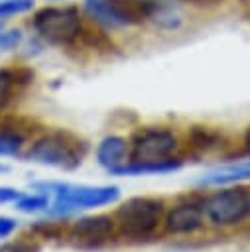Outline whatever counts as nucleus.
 I'll use <instances>...</instances> for the list:
<instances>
[{"mask_svg":"<svg viewBox=\"0 0 250 252\" xmlns=\"http://www.w3.org/2000/svg\"><path fill=\"white\" fill-rule=\"evenodd\" d=\"M39 193L53 195V201L47 207V215L53 219H65L77 211L98 209L118 201L120 187L116 185H75L63 181H39L33 183Z\"/></svg>","mask_w":250,"mask_h":252,"instance_id":"nucleus-1","label":"nucleus"},{"mask_svg":"<svg viewBox=\"0 0 250 252\" xmlns=\"http://www.w3.org/2000/svg\"><path fill=\"white\" fill-rule=\"evenodd\" d=\"M87 154H89V142L85 138L69 130L57 128L35 138L30 150L24 154V159L39 165L73 171L83 165Z\"/></svg>","mask_w":250,"mask_h":252,"instance_id":"nucleus-2","label":"nucleus"},{"mask_svg":"<svg viewBox=\"0 0 250 252\" xmlns=\"http://www.w3.org/2000/svg\"><path fill=\"white\" fill-rule=\"evenodd\" d=\"M85 14L75 4L65 6H43L35 10L30 20V28L41 43L71 47L85 30Z\"/></svg>","mask_w":250,"mask_h":252,"instance_id":"nucleus-3","label":"nucleus"},{"mask_svg":"<svg viewBox=\"0 0 250 252\" xmlns=\"http://www.w3.org/2000/svg\"><path fill=\"white\" fill-rule=\"evenodd\" d=\"M163 201L156 197H130L120 203L112 215L116 230L134 240L150 238L163 222Z\"/></svg>","mask_w":250,"mask_h":252,"instance_id":"nucleus-4","label":"nucleus"},{"mask_svg":"<svg viewBox=\"0 0 250 252\" xmlns=\"http://www.w3.org/2000/svg\"><path fill=\"white\" fill-rule=\"evenodd\" d=\"M83 14L102 30H122L150 22V0H83Z\"/></svg>","mask_w":250,"mask_h":252,"instance_id":"nucleus-5","label":"nucleus"},{"mask_svg":"<svg viewBox=\"0 0 250 252\" xmlns=\"http://www.w3.org/2000/svg\"><path fill=\"white\" fill-rule=\"evenodd\" d=\"M205 219L213 226H234L246 219L248 211V191L242 187H228L215 191L203 199Z\"/></svg>","mask_w":250,"mask_h":252,"instance_id":"nucleus-6","label":"nucleus"},{"mask_svg":"<svg viewBox=\"0 0 250 252\" xmlns=\"http://www.w3.org/2000/svg\"><path fill=\"white\" fill-rule=\"evenodd\" d=\"M128 159L130 161H157L171 158L179 148L177 136L163 126H144L130 138Z\"/></svg>","mask_w":250,"mask_h":252,"instance_id":"nucleus-7","label":"nucleus"},{"mask_svg":"<svg viewBox=\"0 0 250 252\" xmlns=\"http://www.w3.org/2000/svg\"><path fill=\"white\" fill-rule=\"evenodd\" d=\"M116 232L114 219L108 215H91L73 220L67 226V238L79 248H96L112 238Z\"/></svg>","mask_w":250,"mask_h":252,"instance_id":"nucleus-8","label":"nucleus"},{"mask_svg":"<svg viewBox=\"0 0 250 252\" xmlns=\"http://www.w3.org/2000/svg\"><path fill=\"white\" fill-rule=\"evenodd\" d=\"M205 222L203 199L181 201L163 215V226L169 234H191Z\"/></svg>","mask_w":250,"mask_h":252,"instance_id":"nucleus-9","label":"nucleus"},{"mask_svg":"<svg viewBox=\"0 0 250 252\" xmlns=\"http://www.w3.org/2000/svg\"><path fill=\"white\" fill-rule=\"evenodd\" d=\"M128 150H130V144L124 136L108 134L96 144L94 159L100 167H104L106 171H112L114 167L128 161Z\"/></svg>","mask_w":250,"mask_h":252,"instance_id":"nucleus-10","label":"nucleus"},{"mask_svg":"<svg viewBox=\"0 0 250 252\" xmlns=\"http://www.w3.org/2000/svg\"><path fill=\"white\" fill-rule=\"evenodd\" d=\"M183 165V159L179 158H165V159H157V161H126L118 167H114L112 171H108L110 175H165L171 171H177Z\"/></svg>","mask_w":250,"mask_h":252,"instance_id":"nucleus-11","label":"nucleus"},{"mask_svg":"<svg viewBox=\"0 0 250 252\" xmlns=\"http://www.w3.org/2000/svg\"><path fill=\"white\" fill-rule=\"evenodd\" d=\"M33 71L30 67H2L0 69V112L10 104L14 93L33 83Z\"/></svg>","mask_w":250,"mask_h":252,"instance_id":"nucleus-12","label":"nucleus"},{"mask_svg":"<svg viewBox=\"0 0 250 252\" xmlns=\"http://www.w3.org/2000/svg\"><path fill=\"white\" fill-rule=\"evenodd\" d=\"M222 142H224V136L211 126H191L187 132L189 148L195 152H201V154H207V152L220 148Z\"/></svg>","mask_w":250,"mask_h":252,"instance_id":"nucleus-13","label":"nucleus"},{"mask_svg":"<svg viewBox=\"0 0 250 252\" xmlns=\"http://www.w3.org/2000/svg\"><path fill=\"white\" fill-rule=\"evenodd\" d=\"M248 179H250V165L240 163V165H232L226 169L207 173V175L199 177L197 183L211 187V185H232V183H240V181H248Z\"/></svg>","mask_w":250,"mask_h":252,"instance_id":"nucleus-14","label":"nucleus"},{"mask_svg":"<svg viewBox=\"0 0 250 252\" xmlns=\"http://www.w3.org/2000/svg\"><path fill=\"white\" fill-rule=\"evenodd\" d=\"M26 136L28 134L22 130L18 120L16 124L10 120L2 122L0 124V156H20Z\"/></svg>","mask_w":250,"mask_h":252,"instance_id":"nucleus-15","label":"nucleus"},{"mask_svg":"<svg viewBox=\"0 0 250 252\" xmlns=\"http://www.w3.org/2000/svg\"><path fill=\"white\" fill-rule=\"evenodd\" d=\"M14 205H16V209L22 211V213H39V211H47V207H49V195H45V193L22 195Z\"/></svg>","mask_w":250,"mask_h":252,"instance_id":"nucleus-16","label":"nucleus"},{"mask_svg":"<svg viewBox=\"0 0 250 252\" xmlns=\"http://www.w3.org/2000/svg\"><path fill=\"white\" fill-rule=\"evenodd\" d=\"M33 8V0H0V18H12L26 14Z\"/></svg>","mask_w":250,"mask_h":252,"instance_id":"nucleus-17","label":"nucleus"},{"mask_svg":"<svg viewBox=\"0 0 250 252\" xmlns=\"http://www.w3.org/2000/svg\"><path fill=\"white\" fill-rule=\"evenodd\" d=\"M22 32L20 30H0V53L2 51H12L22 43Z\"/></svg>","mask_w":250,"mask_h":252,"instance_id":"nucleus-18","label":"nucleus"},{"mask_svg":"<svg viewBox=\"0 0 250 252\" xmlns=\"http://www.w3.org/2000/svg\"><path fill=\"white\" fill-rule=\"evenodd\" d=\"M0 252H39V244L33 240H16L0 246Z\"/></svg>","mask_w":250,"mask_h":252,"instance_id":"nucleus-19","label":"nucleus"},{"mask_svg":"<svg viewBox=\"0 0 250 252\" xmlns=\"http://www.w3.org/2000/svg\"><path fill=\"white\" fill-rule=\"evenodd\" d=\"M24 193L14 189V187H6V185H0V205L4 203H16Z\"/></svg>","mask_w":250,"mask_h":252,"instance_id":"nucleus-20","label":"nucleus"},{"mask_svg":"<svg viewBox=\"0 0 250 252\" xmlns=\"http://www.w3.org/2000/svg\"><path fill=\"white\" fill-rule=\"evenodd\" d=\"M16 228H18V220H16V219L0 215V238L10 236V234H12Z\"/></svg>","mask_w":250,"mask_h":252,"instance_id":"nucleus-21","label":"nucleus"},{"mask_svg":"<svg viewBox=\"0 0 250 252\" xmlns=\"http://www.w3.org/2000/svg\"><path fill=\"white\" fill-rule=\"evenodd\" d=\"M175 2H187V4L197 6V8H213V6L220 4L222 0H175Z\"/></svg>","mask_w":250,"mask_h":252,"instance_id":"nucleus-22","label":"nucleus"},{"mask_svg":"<svg viewBox=\"0 0 250 252\" xmlns=\"http://www.w3.org/2000/svg\"><path fill=\"white\" fill-rule=\"evenodd\" d=\"M8 171H10V167L4 165V163H0V173H8Z\"/></svg>","mask_w":250,"mask_h":252,"instance_id":"nucleus-23","label":"nucleus"},{"mask_svg":"<svg viewBox=\"0 0 250 252\" xmlns=\"http://www.w3.org/2000/svg\"><path fill=\"white\" fill-rule=\"evenodd\" d=\"M246 217L250 219V191H248V211H246Z\"/></svg>","mask_w":250,"mask_h":252,"instance_id":"nucleus-24","label":"nucleus"},{"mask_svg":"<svg viewBox=\"0 0 250 252\" xmlns=\"http://www.w3.org/2000/svg\"><path fill=\"white\" fill-rule=\"evenodd\" d=\"M0 30H2V18H0Z\"/></svg>","mask_w":250,"mask_h":252,"instance_id":"nucleus-25","label":"nucleus"}]
</instances>
